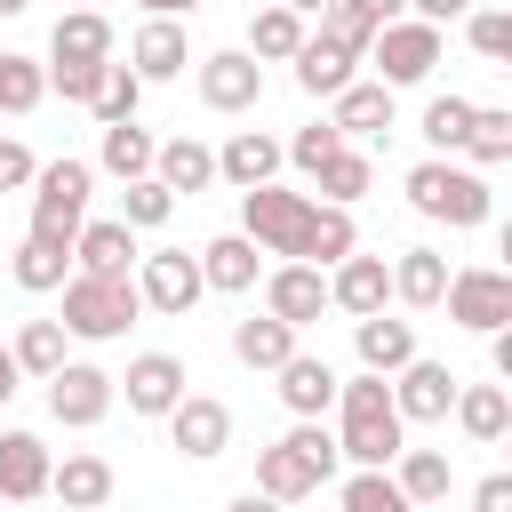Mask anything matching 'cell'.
Wrapping results in <instances>:
<instances>
[{
  "instance_id": "f35d334b",
  "label": "cell",
  "mask_w": 512,
  "mask_h": 512,
  "mask_svg": "<svg viewBox=\"0 0 512 512\" xmlns=\"http://www.w3.org/2000/svg\"><path fill=\"white\" fill-rule=\"evenodd\" d=\"M336 512H416V504H408V488L392 472H352L336 488Z\"/></svg>"
},
{
  "instance_id": "6da1fadb",
  "label": "cell",
  "mask_w": 512,
  "mask_h": 512,
  "mask_svg": "<svg viewBox=\"0 0 512 512\" xmlns=\"http://www.w3.org/2000/svg\"><path fill=\"white\" fill-rule=\"evenodd\" d=\"M240 232H248L264 256L320 264V272H336L344 256H360L352 208H328V200H312V192H280V184H256V192H240Z\"/></svg>"
},
{
  "instance_id": "ffe728a7",
  "label": "cell",
  "mask_w": 512,
  "mask_h": 512,
  "mask_svg": "<svg viewBox=\"0 0 512 512\" xmlns=\"http://www.w3.org/2000/svg\"><path fill=\"white\" fill-rule=\"evenodd\" d=\"M280 160H288V144H272L264 128H232V144L216 152V176H224L232 192H256V184L280 176Z\"/></svg>"
},
{
  "instance_id": "7c38bea8",
  "label": "cell",
  "mask_w": 512,
  "mask_h": 512,
  "mask_svg": "<svg viewBox=\"0 0 512 512\" xmlns=\"http://www.w3.org/2000/svg\"><path fill=\"white\" fill-rule=\"evenodd\" d=\"M120 392H128V408H136V416H176V408H184V392H192V376H184V360H176V352H136V360H128V376H120Z\"/></svg>"
},
{
  "instance_id": "d6986e66",
  "label": "cell",
  "mask_w": 512,
  "mask_h": 512,
  "mask_svg": "<svg viewBox=\"0 0 512 512\" xmlns=\"http://www.w3.org/2000/svg\"><path fill=\"white\" fill-rule=\"evenodd\" d=\"M280 400H288V416L296 424H320L336 400H344V376L328 368V360H312V352H296L288 368H280Z\"/></svg>"
},
{
  "instance_id": "9c48e42d",
  "label": "cell",
  "mask_w": 512,
  "mask_h": 512,
  "mask_svg": "<svg viewBox=\"0 0 512 512\" xmlns=\"http://www.w3.org/2000/svg\"><path fill=\"white\" fill-rule=\"evenodd\" d=\"M136 288H144V304L152 312H192L200 304V288H208V272H200V256L192 248H152L144 264H136Z\"/></svg>"
},
{
  "instance_id": "ac0fdd59",
  "label": "cell",
  "mask_w": 512,
  "mask_h": 512,
  "mask_svg": "<svg viewBox=\"0 0 512 512\" xmlns=\"http://www.w3.org/2000/svg\"><path fill=\"white\" fill-rule=\"evenodd\" d=\"M384 296H392V264H384V256H344V264L328 272V304L352 312V320H376Z\"/></svg>"
},
{
  "instance_id": "7bdbcfd3",
  "label": "cell",
  "mask_w": 512,
  "mask_h": 512,
  "mask_svg": "<svg viewBox=\"0 0 512 512\" xmlns=\"http://www.w3.org/2000/svg\"><path fill=\"white\" fill-rule=\"evenodd\" d=\"M168 216H176V192H168L160 176H144V184H128V192H120V224H136V232H160Z\"/></svg>"
},
{
  "instance_id": "44dd1931",
  "label": "cell",
  "mask_w": 512,
  "mask_h": 512,
  "mask_svg": "<svg viewBox=\"0 0 512 512\" xmlns=\"http://www.w3.org/2000/svg\"><path fill=\"white\" fill-rule=\"evenodd\" d=\"M80 272H96V280H136V224H120V216H96L88 232H80Z\"/></svg>"
},
{
  "instance_id": "4316f807",
  "label": "cell",
  "mask_w": 512,
  "mask_h": 512,
  "mask_svg": "<svg viewBox=\"0 0 512 512\" xmlns=\"http://www.w3.org/2000/svg\"><path fill=\"white\" fill-rule=\"evenodd\" d=\"M64 512H96V504H112V464L96 456V448H72L64 464H56V488H48Z\"/></svg>"
},
{
  "instance_id": "f546056e",
  "label": "cell",
  "mask_w": 512,
  "mask_h": 512,
  "mask_svg": "<svg viewBox=\"0 0 512 512\" xmlns=\"http://www.w3.org/2000/svg\"><path fill=\"white\" fill-rule=\"evenodd\" d=\"M296 336H304V328H288V320L256 312V320H240V328H232V360H248V368H272V376H280V368L296 360Z\"/></svg>"
},
{
  "instance_id": "f5cc1de1",
  "label": "cell",
  "mask_w": 512,
  "mask_h": 512,
  "mask_svg": "<svg viewBox=\"0 0 512 512\" xmlns=\"http://www.w3.org/2000/svg\"><path fill=\"white\" fill-rule=\"evenodd\" d=\"M16 376H24V368H16V352H8V344H0V408H8V400H16Z\"/></svg>"
},
{
  "instance_id": "2e32d148",
  "label": "cell",
  "mask_w": 512,
  "mask_h": 512,
  "mask_svg": "<svg viewBox=\"0 0 512 512\" xmlns=\"http://www.w3.org/2000/svg\"><path fill=\"white\" fill-rule=\"evenodd\" d=\"M48 488H56L48 440H40V432H0V496H8V504H32V496H48Z\"/></svg>"
},
{
  "instance_id": "8fae6325",
  "label": "cell",
  "mask_w": 512,
  "mask_h": 512,
  "mask_svg": "<svg viewBox=\"0 0 512 512\" xmlns=\"http://www.w3.org/2000/svg\"><path fill=\"white\" fill-rule=\"evenodd\" d=\"M168 440H176L184 464H216V456L232 448V408H224L216 392H184V408L168 416Z\"/></svg>"
},
{
  "instance_id": "cb8c5ba5",
  "label": "cell",
  "mask_w": 512,
  "mask_h": 512,
  "mask_svg": "<svg viewBox=\"0 0 512 512\" xmlns=\"http://www.w3.org/2000/svg\"><path fill=\"white\" fill-rule=\"evenodd\" d=\"M352 64H360V48H344L336 32H312V40H304V56H296V88L336 104V96L352 88Z\"/></svg>"
},
{
  "instance_id": "6125c7cd",
  "label": "cell",
  "mask_w": 512,
  "mask_h": 512,
  "mask_svg": "<svg viewBox=\"0 0 512 512\" xmlns=\"http://www.w3.org/2000/svg\"><path fill=\"white\" fill-rule=\"evenodd\" d=\"M504 440H512V432H504Z\"/></svg>"
},
{
  "instance_id": "4dcf8cb0",
  "label": "cell",
  "mask_w": 512,
  "mask_h": 512,
  "mask_svg": "<svg viewBox=\"0 0 512 512\" xmlns=\"http://www.w3.org/2000/svg\"><path fill=\"white\" fill-rule=\"evenodd\" d=\"M328 120H336L344 136H384V128H392V88H384V80H352Z\"/></svg>"
},
{
  "instance_id": "e575fe53",
  "label": "cell",
  "mask_w": 512,
  "mask_h": 512,
  "mask_svg": "<svg viewBox=\"0 0 512 512\" xmlns=\"http://www.w3.org/2000/svg\"><path fill=\"white\" fill-rule=\"evenodd\" d=\"M456 424H464V440H504V432H512L504 384H464V392H456Z\"/></svg>"
},
{
  "instance_id": "9f6ffc18",
  "label": "cell",
  "mask_w": 512,
  "mask_h": 512,
  "mask_svg": "<svg viewBox=\"0 0 512 512\" xmlns=\"http://www.w3.org/2000/svg\"><path fill=\"white\" fill-rule=\"evenodd\" d=\"M144 16H184V8H200V0H136Z\"/></svg>"
},
{
  "instance_id": "f1b7e54d",
  "label": "cell",
  "mask_w": 512,
  "mask_h": 512,
  "mask_svg": "<svg viewBox=\"0 0 512 512\" xmlns=\"http://www.w3.org/2000/svg\"><path fill=\"white\" fill-rule=\"evenodd\" d=\"M200 272H208V288H224V296H248L256 288V240L248 232H216L208 248H200Z\"/></svg>"
},
{
  "instance_id": "ab89813d",
  "label": "cell",
  "mask_w": 512,
  "mask_h": 512,
  "mask_svg": "<svg viewBox=\"0 0 512 512\" xmlns=\"http://www.w3.org/2000/svg\"><path fill=\"white\" fill-rule=\"evenodd\" d=\"M464 40H472L480 64L512 72V8H472V16H464Z\"/></svg>"
},
{
  "instance_id": "d4e9b609",
  "label": "cell",
  "mask_w": 512,
  "mask_h": 512,
  "mask_svg": "<svg viewBox=\"0 0 512 512\" xmlns=\"http://www.w3.org/2000/svg\"><path fill=\"white\" fill-rule=\"evenodd\" d=\"M448 256L440 248H400L392 256V296L408 304V312H432V304H448Z\"/></svg>"
},
{
  "instance_id": "94428289",
  "label": "cell",
  "mask_w": 512,
  "mask_h": 512,
  "mask_svg": "<svg viewBox=\"0 0 512 512\" xmlns=\"http://www.w3.org/2000/svg\"><path fill=\"white\" fill-rule=\"evenodd\" d=\"M80 8H96V0H80Z\"/></svg>"
},
{
  "instance_id": "8d00e7d4",
  "label": "cell",
  "mask_w": 512,
  "mask_h": 512,
  "mask_svg": "<svg viewBox=\"0 0 512 512\" xmlns=\"http://www.w3.org/2000/svg\"><path fill=\"white\" fill-rule=\"evenodd\" d=\"M64 336H72L64 320H24L8 352H16V368H24V376H40V384H48V376L64 368Z\"/></svg>"
},
{
  "instance_id": "5bb4252c",
  "label": "cell",
  "mask_w": 512,
  "mask_h": 512,
  "mask_svg": "<svg viewBox=\"0 0 512 512\" xmlns=\"http://www.w3.org/2000/svg\"><path fill=\"white\" fill-rule=\"evenodd\" d=\"M456 368L448 360H408L400 376H392V400H400V416L408 424H440V416H456Z\"/></svg>"
},
{
  "instance_id": "f907efd6",
  "label": "cell",
  "mask_w": 512,
  "mask_h": 512,
  "mask_svg": "<svg viewBox=\"0 0 512 512\" xmlns=\"http://www.w3.org/2000/svg\"><path fill=\"white\" fill-rule=\"evenodd\" d=\"M416 8V24H456V16H472V0H408Z\"/></svg>"
},
{
  "instance_id": "e0dca14e",
  "label": "cell",
  "mask_w": 512,
  "mask_h": 512,
  "mask_svg": "<svg viewBox=\"0 0 512 512\" xmlns=\"http://www.w3.org/2000/svg\"><path fill=\"white\" fill-rule=\"evenodd\" d=\"M128 64H136V80H144V88L176 80V72L192 64V40H184V24H176V16H144V32L128 40Z\"/></svg>"
},
{
  "instance_id": "ba28073f",
  "label": "cell",
  "mask_w": 512,
  "mask_h": 512,
  "mask_svg": "<svg viewBox=\"0 0 512 512\" xmlns=\"http://www.w3.org/2000/svg\"><path fill=\"white\" fill-rule=\"evenodd\" d=\"M368 64H376L384 88H416V80H432V64H440V24H416V16L384 24L376 48H368Z\"/></svg>"
},
{
  "instance_id": "3957f363",
  "label": "cell",
  "mask_w": 512,
  "mask_h": 512,
  "mask_svg": "<svg viewBox=\"0 0 512 512\" xmlns=\"http://www.w3.org/2000/svg\"><path fill=\"white\" fill-rule=\"evenodd\" d=\"M336 464H344V440H336L328 424H296L288 440L256 448V488H264L272 504H296V496H312L320 480H336Z\"/></svg>"
},
{
  "instance_id": "52a82bcc",
  "label": "cell",
  "mask_w": 512,
  "mask_h": 512,
  "mask_svg": "<svg viewBox=\"0 0 512 512\" xmlns=\"http://www.w3.org/2000/svg\"><path fill=\"white\" fill-rule=\"evenodd\" d=\"M448 320L472 328V336L512 328V272H504V264H464V272L448 280Z\"/></svg>"
},
{
  "instance_id": "836d02e7",
  "label": "cell",
  "mask_w": 512,
  "mask_h": 512,
  "mask_svg": "<svg viewBox=\"0 0 512 512\" xmlns=\"http://www.w3.org/2000/svg\"><path fill=\"white\" fill-rule=\"evenodd\" d=\"M72 264H80V256H72V248H48V240H24V248L8 256V272H16V288H24V296L64 288V280H72Z\"/></svg>"
},
{
  "instance_id": "681fc988",
  "label": "cell",
  "mask_w": 512,
  "mask_h": 512,
  "mask_svg": "<svg viewBox=\"0 0 512 512\" xmlns=\"http://www.w3.org/2000/svg\"><path fill=\"white\" fill-rule=\"evenodd\" d=\"M472 512H512V472H488L472 488Z\"/></svg>"
},
{
  "instance_id": "30bf717a",
  "label": "cell",
  "mask_w": 512,
  "mask_h": 512,
  "mask_svg": "<svg viewBox=\"0 0 512 512\" xmlns=\"http://www.w3.org/2000/svg\"><path fill=\"white\" fill-rule=\"evenodd\" d=\"M112 384H120V376H104V368H88V360H64V368L48 376V416L72 424V432H88V424L112 416Z\"/></svg>"
},
{
  "instance_id": "74e56055",
  "label": "cell",
  "mask_w": 512,
  "mask_h": 512,
  "mask_svg": "<svg viewBox=\"0 0 512 512\" xmlns=\"http://www.w3.org/2000/svg\"><path fill=\"white\" fill-rule=\"evenodd\" d=\"M392 480H400V488H408V504L424 512V504H440V496H448V480H456V472H448V456H440V448H408V456L392 464Z\"/></svg>"
},
{
  "instance_id": "6f0895ef",
  "label": "cell",
  "mask_w": 512,
  "mask_h": 512,
  "mask_svg": "<svg viewBox=\"0 0 512 512\" xmlns=\"http://www.w3.org/2000/svg\"><path fill=\"white\" fill-rule=\"evenodd\" d=\"M288 8H296V16H328L336 0H288Z\"/></svg>"
},
{
  "instance_id": "8992f818",
  "label": "cell",
  "mask_w": 512,
  "mask_h": 512,
  "mask_svg": "<svg viewBox=\"0 0 512 512\" xmlns=\"http://www.w3.org/2000/svg\"><path fill=\"white\" fill-rule=\"evenodd\" d=\"M408 208L416 216H432V224H480L488 216V184H480V168H456V160H416L408 168Z\"/></svg>"
},
{
  "instance_id": "c3c4849f",
  "label": "cell",
  "mask_w": 512,
  "mask_h": 512,
  "mask_svg": "<svg viewBox=\"0 0 512 512\" xmlns=\"http://www.w3.org/2000/svg\"><path fill=\"white\" fill-rule=\"evenodd\" d=\"M16 184H40V160L16 136H0V192H16Z\"/></svg>"
},
{
  "instance_id": "7402d4cb",
  "label": "cell",
  "mask_w": 512,
  "mask_h": 512,
  "mask_svg": "<svg viewBox=\"0 0 512 512\" xmlns=\"http://www.w3.org/2000/svg\"><path fill=\"white\" fill-rule=\"evenodd\" d=\"M352 352H360L368 376H400L408 360H424L416 352V320H384V312L376 320H352Z\"/></svg>"
},
{
  "instance_id": "91938a15",
  "label": "cell",
  "mask_w": 512,
  "mask_h": 512,
  "mask_svg": "<svg viewBox=\"0 0 512 512\" xmlns=\"http://www.w3.org/2000/svg\"><path fill=\"white\" fill-rule=\"evenodd\" d=\"M24 8H32V0H0V16H24Z\"/></svg>"
},
{
  "instance_id": "60d3db41",
  "label": "cell",
  "mask_w": 512,
  "mask_h": 512,
  "mask_svg": "<svg viewBox=\"0 0 512 512\" xmlns=\"http://www.w3.org/2000/svg\"><path fill=\"white\" fill-rule=\"evenodd\" d=\"M136 104H144V80H136V64H112V72H104V88H96V104H88V112H96V120H104V128H128V120H136Z\"/></svg>"
},
{
  "instance_id": "db71d44e",
  "label": "cell",
  "mask_w": 512,
  "mask_h": 512,
  "mask_svg": "<svg viewBox=\"0 0 512 512\" xmlns=\"http://www.w3.org/2000/svg\"><path fill=\"white\" fill-rule=\"evenodd\" d=\"M352 8H368L376 24H400V8H408V0H352Z\"/></svg>"
},
{
  "instance_id": "1f68e13d",
  "label": "cell",
  "mask_w": 512,
  "mask_h": 512,
  "mask_svg": "<svg viewBox=\"0 0 512 512\" xmlns=\"http://www.w3.org/2000/svg\"><path fill=\"white\" fill-rule=\"evenodd\" d=\"M160 184H168L176 200H184V192H208V184H216V152H208L200 136H168V144H160Z\"/></svg>"
},
{
  "instance_id": "4fadbf2b",
  "label": "cell",
  "mask_w": 512,
  "mask_h": 512,
  "mask_svg": "<svg viewBox=\"0 0 512 512\" xmlns=\"http://www.w3.org/2000/svg\"><path fill=\"white\" fill-rule=\"evenodd\" d=\"M256 96H264V64H256L248 48L200 56V104H208V112H248Z\"/></svg>"
},
{
  "instance_id": "bcb514c9",
  "label": "cell",
  "mask_w": 512,
  "mask_h": 512,
  "mask_svg": "<svg viewBox=\"0 0 512 512\" xmlns=\"http://www.w3.org/2000/svg\"><path fill=\"white\" fill-rule=\"evenodd\" d=\"M320 32H336V40H344V48H360V56H368V48H376V32H384V24H376V16H368V8H352V0H336V8H328V16H320Z\"/></svg>"
},
{
  "instance_id": "11a10c76",
  "label": "cell",
  "mask_w": 512,
  "mask_h": 512,
  "mask_svg": "<svg viewBox=\"0 0 512 512\" xmlns=\"http://www.w3.org/2000/svg\"><path fill=\"white\" fill-rule=\"evenodd\" d=\"M224 512H280V504H272V496H264V488H248V496H232V504H224Z\"/></svg>"
},
{
  "instance_id": "d590c367",
  "label": "cell",
  "mask_w": 512,
  "mask_h": 512,
  "mask_svg": "<svg viewBox=\"0 0 512 512\" xmlns=\"http://www.w3.org/2000/svg\"><path fill=\"white\" fill-rule=\"evenodd\" d=\"M312 184H320V200H328V208H352V200H368V192H376V160L344 144V152H336V160H328Z\"/></svg>"
},
{
  "instance_id": "d6a6232c",
  "label": "cell",
  "mask_w": 512,
  "mask_h": 512,
  "mask_svg": "<svg viewBox=\"0 0 512 512\" xmlns=\"http://www.w3.org/2000/svg\"><path fill=\"white\" fill-rule=\"evenodd\" d=\"M472 120H480L472 96H432V104H424V144H432V160L464 152V144H472Z\"/></svg>"
},
{
  "instance_id": "680465c9",
  "label": "cell",
  "mask_w": 512,
  "mask_h": 512,
  "mask_svg": "<svg viewBox=\"0 0 512 512\" xmlns=\"http://www.w3.org/2000/svg\"><path fill=\"white\" fill-rule=\"evenodd\" d=\"M496 256H504V272H512V224H504V232H496Z\"/></svg>"
},
{
  "instance_id": "816d5d0a",
  "label": "cell",
  "mask_w": 512,
  "mask_h": 512,
  "mask_svg": "<svg viewBox=\"0 0 512 512\" xmlns=\"http://www.w3.org/2000/svg\"><path fill=\"white\" fill-rule=\"evenodd\" d=\"M488 360H496V376L512 384V328H496V336H488Z\"/></svg>"
},
{
  "instance_id": "b9f144b4",
  "label": "cell",
  "mask_w": 512,
  "mask_h": 512,
  "mask_svg": "<svg viewBox=\"0 0 512 512\" xmlns=\"http://www.w3.org/2000/svg\"><path fill=\"white\" fill-rule=\"evenodd\" d=\"M40 96H48V72L16 48H0V112H32Z\"/></svg>"
},
{
  "instance_id": "ee69618b",
  "label": "cell",
  "mask_w": 512,
  "mask_h": 512,
  "mask_svg": "<svg viewBox=\"0 0 512 512\" xmlns=\"http://www.w3.org/2000/svg\"><path fill=\"white\" fill-rule=\"evenodd\" d=\"M344 144H352V136H344L336 120H312V128H296V144H288V160H296L304 176H320V168H328V160H336Z\"/></svg>"
},
{
  "instance_id": "83f0119b",
  "label": "cell",
  "mask_w": 512,
  "mask_h": 512,
  "mask_svg": "<svg viewBox=\"0 0 512 512\" xmlns=\"http://www.w3.org/2000/svg\"><path fill=\"white\" fill-rule=\"evenodd\" d=\"M96 168L104 176H120V184H144V176H160V144H152V128H104V144H96Z\"/></svg>"
},
{
  "instance_id": "277c9868",
  "label": "cell",
  "mask_w": 512,
  "mask_h": 512,
  "mask_svg": "<svg viewBox=\"0 0 512 512\" xmlns=\"http://www.w3.org/2000/svg\"><path fill=\"white\" fill-rule=\"evenodd\" d=\"M88 192H96V168H88V160H48L40 184H32V224H24V240L80 248V232H88Z\"/></svg>"
},
{
  "instance_id": "484cf974",
  "label": "cell",
  "mask_w": 512,
  "mask_h": 512,
  "mask_svg": "<svg viewBox=\"0 0 512 512\" xmlns=\"http://www.w3.org/2000/svg\"><path fill=\"white\" fill-rule=\"evenodd\" d=\"M304 40H312V32H304V16H296L288 0H264V8L248 16V56H256V64H296Z\"/></svg>"
},
{
  "instance_id": "9a60e30c",
  "label": "cell",
  "mask_w": 512,
  "mask_h": 512,
  "mask_svg": "<svg viewBox=\"0 0 512 512\" xmlns=\"http://www.w3.org/2000/svg\"><path fill=\"white\" fill-rule=\"evenodd\" d=\"M264 312L288 320V328H312V320L328 312V272H320V264H280V272H264Z\"/></svg>"
},
{
  "instance_id": "603a6c76",
  "label": "cell",
  "mask_w": 512,
  "mask_h": 512,
  "mask_svg": "<svg viewBox=\"0 0 512 512\" xmlns=\"http://www.w3.org/2000/svg\"><path fill=\"white\" fill-rule=\"evenodd\" d=\"M48 64H112V24L104 8H64L48 32Z\"/></svg>"
},
{
  "instance_id": "f6af8a7d",
  "label": "cell",
  "mask_w": 512,
  "mask_h": 512,
  "mask_svg": "<svg viewBox=\"0 0 512 512\" xmlns=\"http://www.w3.org/2000/svg\"><path fill=\"white\" fill-rule=\"evenodd\" d=\"M464 160H512V112H496V104H480V120H472V144H464Z\"/></svg>"
},
{
  "instance_id": "7dc6e473",
  "label": "cell",
  "mask_w": 512,
  "mask_h": 512,
  "mask_svg": "<svg viewBox=\"0 0 512 512\" xmlns=\"http://www.w3.org/2000/svg\"><path fill=\"white\" fill-rule=\"evenodd\" d=\"M104 72H112V64H48V88H56L64 104H96Z\"/></svg>"
},
{
  "instance_id": "7a4b0ae2",
  "label": "cell",
  "mask_w": 512,
  "mask_h": 512,
  "mask_svg": "<svg viewBox=\"0 0 512 512\" xmlns=\"http://www.w3.org/2000/svg\"><path fill=\"white\" fill-rule=\"evenodd\" d=\"M336 440H344V464L352 472H392L408 456V416L392 400V376H352L344 400H336Z\"/></svg>"
},
{
  "instance_id": "5b68a950",
  "label": "cell",
  "mask_w": 512,
  "mask_h": 512,
  "mask_svg": "<svg viewBox=\"0 0 512 512\" xmlns=\"http://www.w3.org/2000/svg\"><path fill=\"white\" fill-rule=\"evenodd\" d=\"M136 312H144V288L136 280H96V272H72L64 280V328L80 336V344H112V336H128L136 328Z\"/></svg>"
}]
</instances>
